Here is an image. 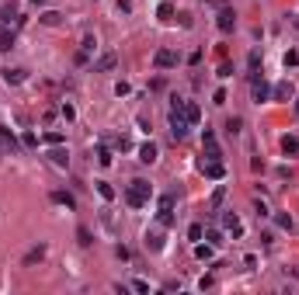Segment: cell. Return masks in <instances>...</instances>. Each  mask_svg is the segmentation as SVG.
Masks as SVG:
<instances>
[{"mask_svg": "<svg viewBox=\"0 0 299 295\" xmlns=\"http://www.w3.org/2000/svg\"><path fill=\"white\" fill-rule=\"evenodd\" d=\"M188 118H184V101H170V132L174 139H184L188 136Z\"/></svg>", "mask_w": 299, "mask_h": 295, "instance_id": "obj_1", "label": "cell"}, {"mask_svg": "<svg viewBox=\"0 0 299 295\" xmlns=\"http://www.w3.org/2000/svg\"><path fill=\"white\" fill-rule=\"evenodd\" d=\"M126 202H129L132 209H143L150 202V184L146 181H132V184L126 188Z\"/></svg>", "mask_w": 299, "mask_h": 295, "instance_id": "obj_2", "label": "cell"}, {"mask_svg": "<svg viewBox=\"0 0 299 295\" xmlns=\"http://www.w3.org/2000/svg\"><path fill=\"white\" fill-rule=\"evenodd\" d=\"M250 94H254V101H258V104L272 101V87H268L264 73H250Z\"/></svg>", "mask_w": 299, "mask_h": 295, "instance_id": "obj_3", "label": "cell"}, {"mask_svg": "<svg viewBox=\"0 0 299 295\" xmlns=\"http://www.w3.org/2000/svg\"><path fill=\"white\" fill-rule=\"evenodd\" d=\"M202 153H206V160H223V149L216 143V132L212 129H206V136H202Z\"/></svg>", "mask_w": 299, "mask_h": 295, "instance_id": "obj_4", "label": "cell"}, {"mask_svg": "<svg viewBox=\"0 0 299 295\" xmlns=\"http://www.w3.org/2000/svg\"><path fill=\"white\" fill-rule=\"evenodd\" d=\"M146 247L153 250V254H160V250L167 247V243H164V226H160V222H156V226H150V229H146Z\"/></svg>", "mask_w": 299, "mask_h": 295, "instance_id": "obj_5", "label": "cell"}, {"mask_svg": "<svg viewBox=\"0 0 299 295\" xmlns=\"http://www.w3.org/2000/svg\"><path fill=\"white\" fill-rule=\"evenodd\" d=\"M216 24H220V31L230 35L233 28H236V14L230 10V7H220V14H216Z\"/></svg>", "mask_w": 299, "mask_h": 295, "instance_id": "obj_6", "label": "cell"}, {"mask_svg": "<svg viewBox=\"0 0 299 295\" xmlns=\"http://www.w3.org/2000/svg\"><path fill=\"white\" fill-rule=\"evenodd\" d=\"M202 174H206V177H212V181H223V177H226L223 160H202Z\"/></svg>", "mask_w": 299, "mask_h": 295, "instance_id": "obj_7", "label": "cell"}, {"mask_svg": "<svg viewBox=\"0 0 299 295\" xmlns=\"http://www.w3.org/2000/svg\"><path fill=\"white\" fill-rule=\"evenodd\" d=\"M153 63H156V70H174V66H178V56H174L170 49H160V52L153 56Z\"/></svg>", "mask_w": 299, "mask_h": 295, "instance_id": "obj_8", "label": "cell"}, {"mask_svg": "<svg viewBox=\"0 0 299 295\" xmlns=\"http://www.w3.org/2000/svg\"><path fill=\"white\" fill-rule=\"evenodd\" d=\"M115 66H118V56H115V52H104V56L94 63V73H108V70H115Z\"/></svg>", "mask_w": 299, "mask_h": 295, "instance_id": "obj_9", "label": "cell"}, {"mask_svg": "<svg viewBox=\"0 0 299 295\" xmlns=\"http://www.w3.org/2000/svg\"><path fill=\"white\" fill-rule=\"evenodd\" d=\"M184 118H188V125L195 129V125L202 122V108H198L195 101H184Z\"/></svg>", "mask_w": 299, "mask_h": 295, "instance_id": "obj_10", "label": "cell"}, {"mask_svg": "<svg viewBox=\"0 0 299 295\" xmlns=\"http://www.w3.org/2000/svg\"><path fill=\"white\" fill-rule=\"evenodd\" d=\"M46 254H49V247H46V243H38V247H32V250L24 254V264L32 268V264H38V261H46Z\"/></svg>", "mask_w": 299, "mask_h": 295, "instance_id": "obj_11", "label": "cell"}, {"mask_svg": "<svg viewBox=\"0 0 299 295\" xmlns=\"http://www.w3.org/2000/svg\"><path fill=\"white\" fill-rule=\"evenodd\" d=\"M223 226L233 233V236H240V233H244V226H240V216H236V212H223Z\"/></svg>", "mask_w": 299, "mask_h": 295, "instance_id": "obj_12", "label": "cell"}, {"mask_svg": "<svg viewBox=\"0 0 299 295\" xmlns=\"http://www.w3.org/2000/svg\"><path fill=\"white\" fill-rule=\"evenodd\" d=\"M49 160L56 163V167H70V153L63 146H52V153H49Z\"/></svg>", "mask_w": 299, "mask_h": 295, "instance_id": "obj_13", "label": "cell"}, {"mask_svg": "<svg viewBox=\"0 0 299 295\" xmlns=\"http://www.w3.org/2000/svg\"><path fill=\"white\" fill-rule=\"evenodd\" d=\"M282 153L286 156H299V136H282Z\"/></svg>", "mask_w": 299, "mask_h": 295, "instance_id": "obj_14", "label": "cell"}, {"mask_svg": "<svg viewBox=\"0 0 299 295\" xmlns=\"http://www.w3.org/2000/svg\"><path fill=\"white\" fill-rule=\"evenodd\" d=\"M292 94H296V90H292V83H289V80H282V83L272 90V97H278V101H289Z\"/></svg>", "mask_w": 299, "mask_h": 295, "instance_id": "obj_15", "label": "cell"}, {"mask_svg": "<svg viewBox=\"0 0 299 295\" xmlns=\"http://www.w3.org/2000/svg\"><path fill=\"white\" fill-rule=\"evenodd\" d=\"M0 76H4V83H10V87H14V83H21V80H24V70H10V66H4Z\"/></svg>", "mask_w": 299, "mask_h": 295, "instance_id": "obj_16", "label": "cell"}, {"mask_svg": "<svg viewBox=\"0 0 299 295\" xmlns=\"http://www.w3.org/2000/svg\"><path fill=\"white\" fill-rule=\"evenodd\" d=\"M52 202H56V205H66V209H76V198L70 191H52Z\"/></svg>", "mask_w": 299, "mask_h": 295, "instance_id": "obj_17", "label": "cell"}, {"mask_svg": "<svg viewBox=\"0 0 299 295\" xmlns=\"http://www.w3.org/2000/svg\"><path fill=\"white\" fill-rule=\"evenodd\" d=\"M212 254H216L212 243H195V257H198V261H212Z\"/></svg>", "mask_w": 299, "mask_h": 295, "instance_id": "obj_18", "label": "cell"}, {"mask_svg": "<svg viewBox=\"0 0 299 295\" xmlns=\"http://www.w3.org/2000/svg\"><path fill=\"white\" fill-rule=\"evenodd\" d=\"M140 160H143V163H153V160H156V143H143V146H140Z\"/></svg>", "mask_w": 299, "mask_h": 295, "instance_id": "obj_19", "label": "cell"}, {"mask_svg": "<svg viewBox=\"0 0 299 295\" xmlns=\"http://www.w3.org/2000/svg\"><path fill=\"white\" fill-rule=\"evenodd\" d=\"M7 49H14V31H0V52H7Z\"/></svg>", "mask_w": 299, "mask_h": 295, "instance_id": "obj_20", "label": "cell"}, {"mask_svg": "<svg viewBox=\"0 0 299 295\" xmlns=\"http://www.w3.org/2000/svg\"><path fill=\"white\" fill-rule=\"evenodd\" d=\"M38 21H42V24H60V21H63V14H60V10H46Z\"/></svg>", "mask_w": 299, "mask_h": 295, "instance_id": "obj_21", "label": "cell"}, {"mask_svg": "<svg viewBox=\"0 0 299 295\" xmlns=\"http://www.w3.org/2000/svg\"><path fill=\"white\" fill-rule=\"evenodd\" d=\"M98 195H101L104 202H112V198H115V188H112V184H104V181H98Z\"/></svg>", "mask_w": 299, "mask_h": 295, "instance_id": "obj_22", "label": "cell"}, {"mask_svg": "<svg viewBox=\"0 0 299 295\" xmlns=\"http://www.w3.org/2000/svg\"><path fill=\"white\" fill-rule=\"evenodd\" d=\"M202 236H206V229H202V222H192V226H188V240H195V243H198Z\"/></svg>", "mask_w": 299, "mask_h": 295, "instance_id": "obj_23", "label": "cell"}, {"mask_svg": "<svg viewBox=\"0 0 299 295\" xmlns=\"http://www.w3.org/2000/svg\"><path fill=\"white\" fill-rule=\"evenodd\" d=\"M206 240H209L212 247H220V243H223V233H220L216 226H209V229H206Z\"/></svg>", "mask_w": 299, "mask_h": 295, "instance_id": "obj_24", "label": "cell"}, {"mask_svg": "<svg viewBox=\"0 0 299 295\" xmlns=\"http://www.w3.org/2000/svg\"><path fill=\"white\" fill-rule=\"evenodd\" d=\"M112 160H115V156H112V149H108V146L98 149V163H101V167H112Z\"/></svg>", "mask_w": 299, "mask_h": 295, "instance_id": "obj_25", "label": "cell"}, {"mask_svg": "<svg viewBox=\"0 0 299 295\" xmlns=\"http://www.w3.org/2000/svg\"><path fill=\"white\" fill-rule=\"evenodd\" d=\"M156 14H160L164 21H167V17H174V3H167V0H164V3L156 7Z\"/></svg>", "mask_w": 299, "mask_h": 295, "instance_id": "obj_26", "label": "cell"}, {"mask_svg": "<svg viewBox=\"0 0 299 295\" xmlns=\"http://www.w3.org/2000/svg\"><path fill=\"white\" fill-rule=\"evenodd\" d=\"M240 125H244V122H240L236 115H233V118H226V132H230V136H236V132H240Z\"/></svg>", "mask_w": 299, "mask_h": 295, "instance_id": "obj_27", "label": "cell"}, {"mask_svg": "<svg viewBox=\"0 0 299 295\" xmlns=\"http://www.w3.org/2000/svg\"><path fill=\"white\" fill-rule=\"evenodd\" d=\"M160 212H174V195H160Z\"/></svg>", "mask_w": 299, "mask_h": 295, "instance_id": "obj_28", "label": "cell"}, {"mask_svg": "<svg viewBox=\"0 0 299 295\" xmlns=\"http://www.w3.org/2000/svg\"><path fill=\"white\" fill-rule=\"evenodd\" d=\"M223 198H226V188L220 184V188L212 191V209H220V205H223Z\"/></svg>", "mask_w": 299, "mask_h": 295, "instance_id": "obj_29", "label": "cell"}, {"mask_svg": "<svg viewBox=\"0 0 299 295\" xmlns=\"http://www.w3.org/2000/svg\"><path fill=\"white\" fill-rule=\"evenodd\" d=\"M46 143L49 146H63V132H46Z\"/></svg>", "mask_w": 299, "mask_h": 295, "instance_id": "obj_30", "label": "cell"}, {"mask_svg": "<svg viewBox=\"0 0 299 295\" xmlns=\"http://www.w3.org/2000/svg\"><path fill=\"white\" fill-rule=\"evenodd\" d=\"M275 219H278V226H282V229H292V216H286V212H278Z\"/></svg>", "mask_w": 299, "mask_h": 295, "instance_id": "obj_31", "label": "cell"}, {"mask_svg": "<svg viewBox=\"0 0 299 295\" xmlns=\"http://www.w3.org/2000/svg\"><path fill=\"white\" fill-rule=\"evenodd\" d=\"M76 236H80V243H84V247H90V229H84V226H80V229H76Z\"/></svg>", "mask_w": 299, "mask_h": 295, "instance_id": "obj_32", "label": "cell"}, {"mask_svg": "<svg viewBox=\"0 0 299 295\" xmlns=\"http://www.w3.org/2000/svg\"><path fill=\"white\" fill-rule=\"evenodd\" d=\"M94 45H98V38H94V35H84V52H90Z\"/></svg>", "mask_w": 299, "mask_h": 295, "instance_id": "obj_33", "label": "cell"}, {"mask_svg": "<svg viewBox=\"0 0 299 295\" xmlns=\"http://www.w3.org/2000/svg\"><path fill=\"white\" fill-rule=\"evenodd\" d=\"M118 14H132V0H118Z\"/></svg>", "mask_w": 299, "mask_h": 295, "instance_id": "obj_34", "label": "cell"}, {"mask_svg": "<svg viewBox=\"0 0 299 295\" xmlns=\"http://www.w3.org/2000/svg\"><path fill=\"white\" fill-rule=\"evenodd\" d=\"M63 118H66V122H74V118H76V111H74V104H63Z\"/></svg>", "mask_w": 299, "mask_h": 295, "instance_id": "obj_35", "label": "cell"}, {"mask_svg": "<svg viewBox=\"0 0 299 295\" xmlns=\"http://www.w3.org/2000/svg\"><path fill=\"white\" fill-rule=\"evenodd\" d=\"M24 146H38V136L35 132H24Z\"/></svg>", "mask_w": 299, "mask_h": 295, "instance_id": "obj_36", "label": "cell"}, {"mask_svg": "<svg viewBox=\"0 0 299 295\" xmlns=\"http://www.w3.org/2000/svg\"><path fill=\"white\" fill-rule=\"evenodd\" d=\"M132 289H136V292H150V285L143 282V278H136V282H132Z\"/></svg>", "mask_w": 299, "mask_h": 295, "instance_id": "obj_37", "label": "cell"}, {"mask_svg": "<svg viewBox=\"0 0 299 295\" xmlns=\"http://www.w3.org/2000/svg\"><path fill=\"white\" fill-rule=\"evenodd\" d=\"M299 63V52H286V66H296Z\"/></svg>", "mask_w": 299, "mask_h": 295, "instance_id": "obj_38", "label": "cell"}, {"mask_svg": "<svg viewBox=\"0 0 299 295\" xmlns=\"http://www.w3.org/2000/svg\"><path fill=\"white\" fill-rule=\"evenodd\" d=\"M32 3H35V7H46V3H49V0H32Z\"/></svg>", "mask_w": 299, "mask_h": 295, "instance_id": "obj_39", "label": "cell"}, {"mask_svg": "<svg viewBox=\"0 0 299 295\" xmlns=\"http://www.w3.org/2000/svg\"><path fill=\"white\" fill-rule=\"evenodd\" d=\"M0 153H7V146H4V136H0Z\"/></svg>", "mask_w": 299, "mask_h": 295, "instance_id": "obj_40", "label": "cell"}, {"mask_svg": "<svg viewBox=\"0 0 299 295\" xmlns=\"http://www.w3.org/2000/svg\"><path fill=\"white\" fill-rule=\"evenodd\" d=\"M296 28H299V14H296Z\"/></svg>", "mask_w": 299, "mask_h": 295, "instance_id": "obj_41", "label": "cell"}, {"mask_svg": "<svg viewBox=\"0 0 299 295\" xmlns=\"http://www.w3.org/2000/svg\"><path fill=\"white\" fill-rule=\"evenodd\" d=\"M296 115H299V101H296Z\"/></svg>", "mask_w": 299, "mask_h": 295, "instance_id": "obj_42", "label": "cell"}]
</instances>
